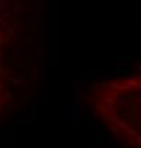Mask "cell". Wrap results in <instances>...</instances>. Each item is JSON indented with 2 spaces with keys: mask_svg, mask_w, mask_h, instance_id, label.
Returning <instances> with one entry per match:
<instances>
[{
  "mask_svg": "<svg viewBox=\"0 0 141 148\" xmlns=\"http://www.w3.org/2000/svg\"><path fill=\"white\" fill-rule=\"evenodd\" d=\"M93 106H97L110 128L130 144L141 145V77L121 83L93 84Z\"/></svg>",
  "mask_w": 141,
  "mask_h": 148,
  "instance_id": "cell-1",
  "label": "cell"
}]
</instances>
